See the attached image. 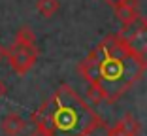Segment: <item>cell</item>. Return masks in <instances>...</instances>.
Listing matches in <instances>:
<instances>
[{
  "mask_svg": "<svg viewBox=\"0 0 147 136\" xmlns=\"http://www.w3.org/2000/svg\"><path fill=\"white\" fill-rule=\"evenodd\" d=\"M53 136H83L100 117L70 85H61L45 100Z\"/></svg>",
  "mask_w": 147,
  "mask_h": 136,
  "instance_id": "cell-1",
  "label": "cell"
},
{
  "mask_svg": "<svg viewBox=\"0 0 147 136\" xmlns=\"http://www.w3.org/2000/svg\"><path fill=\"white\" fill-rule=\"evenodd\" d=\"M38 55H40V51L36 47V42L34 44H26V42H17V40L4 53V57H8L9 66L13 68V72L19 76H25L34 66Z\"/></svg>",
  "mask_w": 147,
  "mask_h": 136,
  "instance_id": "cell-2",
  "label": "cell"
},
{
  "mask_svg": "<svg viewBox=\"0 0 147 136\" xmlns=\"http://www.w3.org/2000/svg\"><path fill=\"white\" fill-rule=\"evenodd\" d=\"M78 72L83 76V79H85L89 85L100 89V64H98V59H94L91 53H89L87 59H83V61L79 62ZM100 91H102V89H100ZM102 95H104V93H102Z\"/></svg>",
  "mask_w": 147,
  "mask_h": 136,
  "instance_id": "cell-3",
  "label": "cell"
},
{
  "mask_svg": "<svg viewBox=\"0 0 147 136\" xmlns=\"http://www.w3.org/2000/svg\"><path fill=\"white\" fill-rule=\"evenodd\" d=\"M106 132H108V136H138L140 134V123L132 115H125L113 127L106 129Z\"/></svg>",
  "mask_w": 147,
  "mask_h": 136,
  "instance_id": "cell-4",
  "label": "cell"
},
{
  "mask_svg": "<svg viewBox=\"0 0 147 136\" xmlns=\"http://www.w3.org/2000/svg\"><path fill=\"white\" fill-rule=\"evenodd\" d=\"M113 12H115V15L119 17V21H121L123 25H128V23L136 21V19L142 15V13H140V2L138 0H125L123 4L115 6Z\"/></svg>",
  "mask_w": 147,
  "mask_h": 136,
  "instance_id": "cell-5",
  "label": "cell"
},
{
  "mask_svg": "<svg viewBox=\"0 0 147 136\" xmlns=\"http://www.w3.org/2000/svg\"><path fill=\"white\" fill-rule=\"evenodd\" d=\"M26 129V121L19 114H8L2 119V131L6 136H19Z\"/></svg>",
  "mask_w": 147,
  "mask_h": 136,
  "instance_id": "cell-6",
  "label": "cell"
},
{
  "mask_svg": "<svg viewBox=\"0 0 147 136\" xmlns=\"http://www.w3.org/2000/svg\"><path fill=\"white\" fill-rule=\"evenodd\" d=\"M36 9L43 17H53L59 12V0H38L36 2Z\"/></svg>",
  "mask_w": 147,
  "mask_h": 136,
  "instance_id": "cell-7",
  "label": "cell"
},
{
  "mask_svg": "<svg viewBox=\"0 0 147 136\" xmlns=\"http://www.w3.org/2000/svg\"><path fill=\"white\" fill-rule=\"evenodd\" d=\"M17 42H26V44H34L36 42V34L30 26H21L17 30V36H15Z\"/></svg>",
  "mask_w": 147,
  "mask_h": 136,
  "instance_id": "cell-8",
  "label": "cell"
},
{
  "mask_svg": "<svg viewBox=\"0 0 147 136\" xmlns=\"http://www.w3.org/2000/svg\"><path fill=\"white\" fill-rule=\"evenodd\" d=\"M106 129H108V125H106L104 121L100 119L98 123H94V125H92V127L89 129V131H87V132H85L83 136H108V132H106Z\"/></svg>",
  "mask_w": 147,
  "mask_h": 136,
  "instance_id": "cell-9",
  "label": "cell"
},
{
  "mask_svg": "<svg viewBox=\"0 0 147 136\" xmlns=\"http://www.w3.org/2000/svg\"><path fill=\"white\" fill-rule=\"evenodd\" d=\"M87 98H89L94 106H98L100 102H104V95H102V91H100L98 87H92V85H89V89H87Z\"/></svg>",
  "mask_w": 147,
  "mask_h": 136,
  "instance_id": "cell-10",
  "label": "cell"
},
{
  "mask_svg": "<svg viewBox=\"0 0 147 136\" xmlns=\"http://www.w3.org/2000/svg\"><path fill=\"white\" fill-rule=\"evenodd\" d=\"M104 2H106V4H108V6H111V8H115V6L123 4L125 0H104Z\"/></svg>",
  "mask_w": 147,
  "mask_h": 136,
  "instance_id": "cell-11",
  "label": "cell"
},
{
  "mask_svg": "<svg viewBox=\"0 0 147 136\" xmlns=\"http://www.w3.org/2000/svg\"><path fill=\"white\" fill-rule=\"evenodd\" d=\"M4 95H6V83L2 81V79H0V98L4 97Z\"/></svg>",
  "mask_w": 147,
  "mask_h": 136,
  "instance_id": "cell-12",
  "label": "cell"
},
{
  "mask_svg": "<svg viewBox=\"0 0 147 136\" xmlns=\"http://www.w3.org/2000/svg\"><path fill=\"white\" fill-rule=\"evenodd\" d=\"M30 136H51V134H47V132H42V131H38V129H36V131L32 132Z\"/></svg>",
  "mask_w": 147,
  "mask_h": 136,
  "instance_id": "cell-13",
  "label": "cell"
},
{
  "mask_svg": "<svg viewBox=\"0 0 147 136\" xmlns=\"http://www.w3.org/2000/svg\"><path fill=\"white\" fill-rule=\"evenodd\" d=\"M4 53H6V49H4V47H2V45H0V59L4 57Z\"/></svg>",
  "mask_w": 147,
  "mask_h": 136,
  "instance_id": "cell-14",
  "label": "cell"
}]
</instances>
